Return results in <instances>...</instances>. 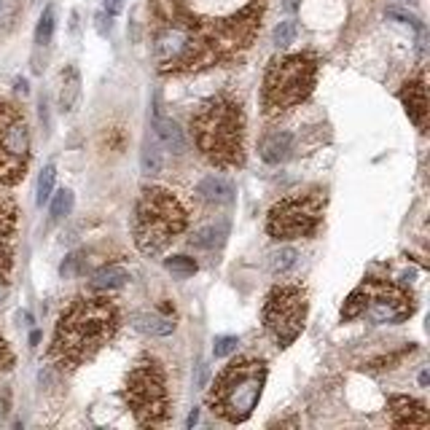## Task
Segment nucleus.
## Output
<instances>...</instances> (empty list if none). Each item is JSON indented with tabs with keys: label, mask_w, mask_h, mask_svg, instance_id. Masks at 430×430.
I'll use <instances>...</instances> for the list:
<instances>
[{
	"label": "nucleus",
	"mask_w": 430,
	"mask_h": 430,
	"mask_svg": "<svg viewBox=\"0 0 430 430\" xmlns=\"http://www.w3.org/2000/svg\"><path fill=\"white\" fill-rule=\"evenodd\" d=\"M121 9H124V0H105V3H103V14H108L111 19H113V16H116Z\"/></svg>",
	"instance_id": "obj_31"
},
{
	"label": "nucleus",
	"mask_w": 430,
	"mask_h": 430,
	"mask_svg": "<svg viewBox=\"0 0 430 430\" xmlns=\"http://www.w3.org/2000/svg\"><path fill=\"white\" fill-rule=\"evenodd\" d=\"M54 178H57V170H54V164H46L41 175H38V191H35V202L38 205H46L48 199H51V191H54Z\"/></svg>",
	"instance_id": "obj_22"
},
{
	"label": "nucleus",
	"mask_w": 430,
	"mask_h": 430,
	"mask_svg": "<svg viewBox=\"0 0 430 430\" xmlns=\"http://www.w3.org/2000/svg\"><path fill=\"white\" fill-rule=\"evenodd\" d=\"M30 162V129L14 105H0V183H16Z\"/></svg>",
	"instance_id": "obj_9"
},
{
	"label": "nucleus",
	"mask_w": 430,
	"mask_h": 430,
	"mask_svg": "<svg viewBox=\"0 0 430 430\" xmlns=\"http://www.w3.org/2000/svg\"><path fill=\"white\" fill-rule=\"evenodd\" d=\"M411 312H414L411 296L401 285L387 280H366L361 288L352 291L342 309V317L344 320L363 317L377 326H396L411 317Z\"/></svg>",
	"instance_id": "obj_6"
},
{
	"label": "nucleus",
	"mask_w": 430,
	"mask_h": 430,
	"mask_svg": "<svg viewBox=\"0 0 430 430\" xmlns=\"http://www.w3.org/2000/svg\"><path fill=\"white\" fill-rule=\"evenodd\" d=\"M387 16H390V19H401V22H406V24H414L419 33H422V24H419V19H417V16H411V14L398 11V9H390V11H387Z\"/></svg>",
	"instance_id": "obj_29"
},
{
	"label": "nucleus",
	"mask_w": 430,
	"mask_h": 430,
	"mask_svg": "<svg viewBox=\"0 0 430 430\" xmlns=\"http://www.w3.org/2000/svg\"><path fill=\"white\" fill-rule=\"evenodd\" d=\"M401 103L406 105L409 118H411L419 129L425 127V118H428V94H425V81H422V78L409 81L406 86L401 89Z\"/></svg>",
	"instance_id": "obj_14"
},
{
	"label": "nucleus",
	"mask_w": 430,
	"mask_h": 430,
	"mask_svg": "<svg viewBox=\"0 0 430 430\" xmlns=\"http://www.w3.org/2000/svg\"><path fill=\"white\" fill-rule=\"evenodd\" d=\"M406 3H417V0H406Z\"/></svg>",
	"instance_id": "obj_34"
},
{
	"label": "nucleus",
	"mask_w": 430,
	"mask_h": 430,
	"mask_svg": "<svg viewBox=\"0 0 430 430\" xmlns=\"http://www.w3.org/2000/svg\"><path fill=\"white\" fill-rule=\"evenodd\" d=\"M78 94H81V86H78V73L76 70H70L68 73V81L62 83V92H59V105H62V111H73L76 103H78Z\"/></svg>",
	"instance_id": "obj_21"
},
{
	"label": "nucleus",
	"mask_w": 430,
	"mask_h": 430,
	"mask_svg": "<svg viewBox=\"0 0 430 430\" xmlns=\"http://www.w3.org/2000/svg\"><path fill=\"white\" fill-rule=\"evenodd\" d=\"M3 299H6V282L0 280V302H3Z\"/></svg>",
	"instance_id": "obj_33"
},
{
	"label": "nucleus",
	"mask_w": 430,
	"mask_h": 430,
	"mask_svg": "<svg viewBox=\"0 0 430 430\" xmlns=\"http://www.w3.org/2000/svg\"><path fill=\"white\" fill-rule=\"evenodd\" d=\"M317 78V59L312 54H293L280 62H272L264 81V111L277 116L293 105L309 97Z\"/></svg>",
	"instance_id": "obj_5"
},
{
	"label": "nucleus",
	"mask_w": 430,
	"mask_h": 430,
	"mask_svg": "<svg viewBox=\"0 0 430 430\" xmlns=\"http://www.w3.org/2000/svg\"><path fill=\"white\" fill-rule=\"evenodd\" d=\"M291 145H293V138L288 132H272L264 138L261 143V159L267 164H280L288 159V153H291Z\"/></svg>",
	"instance_id": "obj_17"
},
{
	"label": "nucleus",
	"mask_w": 430,
	"mask_h": 430,
	"mask_svg": "<svg viewBox=\"0 0 430 430\" xmlns=\"http://www.w3.org/2000/svg\"><path fill=\"white\" fill-rule=\"evenodd\" d=\"M197 194L205 202H213V205H232L237 191H234L232 180H226L221 175H208L197 186Z\"/></svg>",
	"instance_id": "obj_15"
},
{
	"label": "nucleus",
	"mask_w": 430,
	"mask_h": 430,
	"mask_svg": "<svg viewBox=\"0 0 430 430\" xmlns=\"http://www.w3.org/2000/svg\"><path fill=\"white\" fill-rule=\"evenodd\" d=\"M153 138L159 140V145H162L164 151L175 153V156L186 153V135H183V129L178 127L173 118L162 116V113L153 116Z\"/></svg>",
	"instance_id": "obj_13"
},
{
	"label": "nucleus",
	"mask_w": 430,
	"mask_h": 430,
	"mask_svg": "<svg viewBox=\"0 0 430 430\" xmlns=\"http://www.w3.org/2000/svg\"><path fill=\"white\" fill-rule=\"evenodd\" d=\"M267 382V366L264 361L242 358L234 361L226 372L215 379V387L210 393V406L226 422H245L253 414L261 390Z\"/></svg>",
	"instance_id": "obj_3"
},
{
	"label": "nucleus",
	"mask_w": 430,
	"mask_h": 430,
	"mask_svg": "<svg viewBox=\"0 0 430 430\" xmlns=\"http://www.w3.org/2000/svg\"><path fill=\"white\" fill-rule=\"evenodd\" d=\"M51 35H54V9L48 6L46 11L41 14V19H38V30H35V41H38L41 46H46L48 41H51Z\"/></svg>",
	"instance_id": "obj_26"
},
{
	"label": "nucleus",
	"mask_w": 430,
	"mask_h": 430,
	"mask_svg": "<svg viewBox=\"0 0 430 430\" xmlns=\"http://www.w3.org/2000/svg\"><path fill=\"white\" fill-rule=\"evenodd\" d=\"M164 267H167V272H173L175 277H191L197 272V261L188 256H173L164 261Z\"/></svg>",
	"instance_id": "obj_25"
},
{
	"label": "nucleus",
	"mask_w": 430,
	"mask_h": 430,
	"mask_svg": "<svg viewBox=\"0 0 430 430\" xmlns=\"http://www.w3.org/2000/svg\"><path fill=\"white\" fill-rule=\"evenodd\" d=\"M124 401L129 404L132 414L143 428L162 425L167 419V384H164V372L159 361L143 358L138 366L129 372L127 387H124Z\"/></svg>",
	"instance_id": "obj_7"
},
{
	"label": "nucleus",
	"mask_w": 430,
	"mask_h": 430,
	"mask_svg": "<svg viewBox=\"0 0 430 430\" xmlns=\"http://www.w3.org/2000/svg\"><path fill=\"white\" fill-rule=\"evenodd\" d=\"M16 229V208L9 197H0V280L11 272V245Z\"/></svg>",
	"instance_id": "obj_11"
},
{
	"label": "nucleus",
	"mask_w": 430,
	"mask_h": 430,
	"mask_svg": "<svg viewBox=\"0 0 430 430\" xmlns=\"http://www.w3.org/2000/svg\"><path fill=\"white\" fill-rule=\"evenodd\" d=\"M307 320V296L296 285H280L269 293L264 307V326L277 347H288L304 331Z\"/></svg>",
	"instance_id": "obj_8"
},
{
	"label": "nucleus",
	"mask_w": 430,
	"mask_h": 430,
	"mask_svg": "<svg viewBox=\"0 0 430 430\" xmlns=\"http://www.w3.org/2000/svg\"><path fill=\"white\" fill-rule=\"evenodd\" d=\"M11 363H14L11 349H9V344H6V339L0 337V369H9Z\"/></svg>",
	"instance_id": "obj_30"
},
{
	"label": "nucleus",
	"mask_w": 430,
	"mask_h": 430,
	"mask_svg": "<svg viewBox=\"0 0 430 430\" xmlns=\"http://www.w3.org/2000/svg\"><path fill=\"white\" fill-rule=\"evenodd\" d=\"M129 280V272L124 267H105L103 272H97L92 280V291H100V293H111V291H118V288H124Z\"/></svg>",
	"instance_id": "obj_19"
},
{
	"label": "nucleus",
	"mask_w": 430,
	"mask_h": 430,
	"mask_svg": "<svg viewBox=\"0 0 430 430\" xmlns=\"http://www.w3.org/2000/svg\"><path fill=\"white\" fill-rule=\"evenodd\" d=\"M132 328L145 337H170L175 331V320L159 312H135L132 314Z\"/></svg>",
	"instance_id": "obj_16"
},
{
	"label": "nucleus",
	"mask_w": 430,
	"mask_h": 430,
	"mask_svg": "<svg viewBox=\"0 0 430 430\" xmlns=\"http://www.w3.org/2000/svg\"><path fill=\"white\" fill-rule=\"evenodd\" d=\"M296 258H299V253H296L293 247H280V250H275V253L269 256V267H272L275 275H285V272L296 264Z\"/></svg>",
	"instance_id": "obj_23"
},
{
	"label": "nucleus",
	"mask_w": 430,
	"mask_h": 430,
	"mask_svg": "<svg viewBox=\"0 0 430 430\" xmlns=\"http://www.w3.org/2000/svg\"><path fill=\"white\" fill-rule=\"evenodd\" d=\"M237 349V337H218L215 339V347H213V355L215 358H226Z\"/></svg>",
	"instance_id": "obj_28"
},
{
	"label": "nucleus",
	"mask_w": 430,
	"mask_h": 430,
	"mask_svg": "<svg viewBox=\"0 0 430 430\" xmlns=\"http://www.w3.org/2000/svg\"><path fill=\"white\" fill-rule=\"evenodd\" d=\"M226 234H229V226L226 221H218V223H208V226H202L194 232L191 237V245L199 247V250H215V247H221L223 240H226Z\"/></svg>",
	"instance_id": "obj_18"
},
{
	"label": "nucleus",
	"mask_w": 430,
	"mask_h": 430,
	"mask_svg": "<svg viewBox=\"0 0 430 430\" xmlns=\"http://www.w3.org/2000/svg\"><path fill=\"white\" fill-rule=\"evenodd\" d=\"M70 210H73V191L70 188H59L54 199H51V218L54 221H62L65 215H70Z\"/></svg>",
	"instance_id": "obj_24"
},
{
	"label": "nucleus",
	"mask_w": 430,
	"mask_h": 430,
	"mask_svg": "<svg viewBox=\"0 0 430 430\" xmlns=\"http://www.w3.org/2000/svg\"><path fill=\"white\" fill-rule=\"evenodd\" d=\"M199 419V411L197 409H194V411H191V414H188V425H194V422H197Z\"/></svg>",
	"instance_id": "obj_32"
},
{
	"label": "nucleus",
	"mask_w": 430,
	"mask_h": 430,
	"mask_svg": "<svg viewBox=\"0 0 430 430\" xmlns=\"http://www.w3.org/2000/svg\"><path fill=\"white\" fill-rule=\"evenodd\" d=\"M390 414L398 428H428V409L417 398L393 396L390 398Z\"/></svg>",
	"instance_id": "obj_12"
},
{
	"label": "nucleus",
	"mask_w": 430,
	"mask_h": 430,
	"mask_svg": "<svg viewBox=\"0 0 430 430\" xmlns=\"http://www.w3.org/2000/svg\"><path fill=\"white\" fill-rule=\"evenodd\" d=\"M323 215V197L307 194V197H291L277 202L269 210L267 232L275 240H299L309 237L317 229Z\"/></svg>",
	"instance_id": "obj_10"
},
{
	"label": "nucleus",
	"mask_w": 430,
	"mask_h": 430,
	"mask_svg": "<svg viewBox=\"0 0 430 430\" xmlns=\"http://www.w3.org/2000/svg\"><path fill=\"white\" fill-rule=\"evenodd\" d=\"M118 328V309L108 299H78L59 317L51 358L65 366H81L113 339Z\"/></svg>",
	"instance_id": "obj_1"
},
{
	"label": "nucleus",
	"mask_w": 430,
	"mask_h": 430,
	"mask_svg": "<svg viewBox=\"0 0 430 430\" xmlns=\"http://www.w3.org/2000/svg\"><path fill=\"white\" fill-rule=\"evenodd\" d=\"M293 38H296V22H280L277 24V30H275V43H277L280 48H285V46H291L293 43Z\"/></svg>",
	"instance_id": "obj_27"
},
{
	"label": "nucleus",
	"mask_w": 430,
	"mask_h": 430,
	"mask_svg": "<svg viewBox=\"0 0 430 430\" xmlns=\"http://www.w3.org/2000/svg\"><path fill=\"white\" fill-rule=\"evenodd\" d=\"M194 138L199 151L218 167L245 162V116L232 97H215L194 116Z\"/></svg>",
	"instance_id": "obj_2"
},
{
	"label": "nucleus",
	"mask_w": 430,
	"mask_h": 430,
	"mask_svg": "<svg viewBox=\"0 0 430 430\" xmlns=\"http://www.w3.org/2000/svg\"><path fill=\"white\" fill-rule=\"evenodd\" d=\"M140 164H143V173H148V175H156L159 170H162V151H159V140H145V143H143Z\"/></svg>",
	"instance_id": "obj_20"
},
{
	"label": "nucleus",
	"mask_w": 430,
	"mask_h": 430,
	"mask_svg": "<svg viewBox=\"0 0 430 430\" xmlns=\"http://www.w3.org/2000/svg\"><path fill=\"white\" fill-rule=\"evenodd\" d=\"M186 229V210L167 188H145L138 202L135 242L145 256H159Z\"/></svg>",
	"instance_id": "obj_4"
}]
</instances>
